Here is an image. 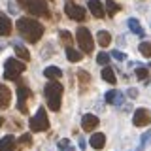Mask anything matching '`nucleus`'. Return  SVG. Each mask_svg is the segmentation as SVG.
I'll use <instances>...</instances> for the list:
<instances>
[{
    "label": "nucleus",
    "instance_id": "dca6fc26",
    "mask_svg": "<svg viewBox=\"0 0 151 151\" xmlns=\"http://www.w3.org/2000/svg\"><path fill=\"white\" fill-rule=\"evenodd\" d=\"M89 144H91V147H94V149H102L104 145H106V136H104L102 132H96V134L91 136Z\"/></svg>",
    "mask_w": 151,
    "mask_h": 151
},
{
    "label": "nucleus",
    "instance_id": "5701e85b",
    "mask_svg": "<svg viewBox=\"0 0 151 151\" xmlns=\"http://www.w3.org/2000/svg\"><path fill=\"white\" fill-rule=\"evenodd\" d=\"M102 79H104V81H108V83H111V85L117 81V78H115V74H113L111 66H104V68H102Z\"/></svg>",
    "mask_w": 151,
    "mask_h": 151
},
{
    "label": "nucleus",
    "instance_id": "393cba45",
    "mask_svg": "<svg viewBox=\"0 0 151 151\" xmlns=\"http://www.w3.org/2000/svg\"><path fill=\"white\" fill-rule=\"evenodd\" d=\"M136 78L140 79V81H149V66H138L136 68Z\"/></svg>",
    "mask_w": 151,
    "mask_h": 151
},
{
    "label": "nucleus",
    "instance_id": "c85d7f7f",
    "mask_svg": "<svg viewBox=\"0 0 151 151\" xmlns=\"http://www.w3.org/2000/svg\"><path fill=\"white\" fill-rule=\"evenodd\" d=\"M32 145V136L30 134H23L19 138V147H30Z\"/></svg>",
    "mask_w": 151,
    "mask_h": 151
},
{
    "label": "nucleus",
    "instance_id": "bb28decb",
    "mask_svg": "<svg viewBox=\"0 0 151 151\" xmlns=\"http://www.w3.org/2000/svg\"><path fill=\"white\" fill-rule=\"evenodd\" d=\"M57 147H59V151H76V149H74V145H72V142H70L68 138H63V140H59Z\"/></svg>",
    "mask_w": 151,
    "mask_h": 151
},
{
    "label": "nucleus",
    "instance_id": "9b49d317",
    "mask_svg": "<svg viewBox=\"0 0 151 151\" xmlns=\"http://www.w3.org/2000/svg\"><path fill=\"white\" fill-rule=\"evenodd\" d=\"M89 12L93 13V17L96 19H102L104 15H106V8H104V4L100 2V0H89Z\"/></svg>",
    "mask_w": 151,
    "mask_h": 151
},
{
    "label": "nucleus",
    "instance_id": "412c9836",
    "mask_svg": "<svg viewBox=\"0 0 151 151\" xmlns=\"http://www.w3.org/2000/svg\"><path fill=\"white\" fill-rule=\"evenodd\" d=\"M104 8H106V13H108L110 17H113V15H115V13L121 9L119 4H115V0H106V2H104Z\"/></svg>",
    "mask_w": 151,
    "mask_h": 151
},
{
    "label": "nucleus",
    "instance_id": "b1692460",
    "mask_svg": "<svg viewBox=\"0 0 151 151\" xmlns=\"http://www.w3.org/2000/svg\"><path fill=\"white\" fill-rule=\"evenodd\" d=\"M81 53H79V51H76L74 47H66V59L70 60V63H79V60H81Z\"/></svg>",
    "mask_w": 151,
    "mask_h": 151
},
{
    "label": "nucleus",
    "instance_id": "6ab92c4d",
    "mask_svg": "<svg viewBox=\"0 0 151 151\" xmlns=\"http://www.w3.org/2000/svg\"><path fill=\"white\" fill-rule=\"evenodd\" d=\"M78 78H79V89L85 91V89L89 87V83H91V76H89V72H85V70H79Z\"/></svg>",
    "mask_w": 151,
    "mask_h": 151
},
{
    "label": "nucleus",
    "instance_id": "a878e982",
    "mask_svg": "<svg viewBox=\"0 0 151 151\" xmlns=\"http://www.w3.org/2000/svg\"><path fill=\"white\" fill-rule=\"evenodd\" d=\"M59 38H60V42H63L64 47H72V32L60 30V32H59Z\"/></svg>",
    "mask_w": 151,
    "mask_h": 151
},
{
    "label": "nucleus",
    "instance_id": "aec40b11",
    "mask_svg": "<svg viewBox=\"0 0 151 151\" xmlns=\"http://www.w3.org/2000/svg\"><path fill=\"white\" fill-rule=\"evenodd\" d=\"M96 40H98V44H100L102 47H108V45L111 44V36H110V32H108V30H98Z\"/></svg>",
    "mask_w": 151,
    "mask_h": 151
},
{
    "label": "nucleus",
    "instance_id": "1a4fd4ad",
    "mask_svg": "<svg viewBox=\"0 0 151 151\" xmlns=\"http://www.w3.org/2000/svg\"><path fill=\"white\" fill-rule=\"evenodd\" d=\"M132 123H134L136 127H147L151 123L149 111L145 110V108H138V110L134 111V115H132Z\"/></svg>",
    "mask_w": 151,
    "mask_h": 151
},
{
    "label": "nucleus",
    "instance_id": "9d476101",
    "mask_svg": "<svg viewBox=\"0 0 151 151\" xmlns=\"http://www.w3.org/2000/svg\"><path fill=\"white\" fill-rule=\"evenodd\" d=\"M98 117L96 115H93V113H85V115L81 117V129L85 130V132H91V130H94L98 127Z\"/></svg>",
    "mask_w": 151,
    "mask_h": 151
},
{
    "label": "nucleus",
    "instance_id": "4be33fe9",
    "mask_svg": "<svg viewBox=\"0 0 151 151\" xmlns=\"http://www.w3.org/2000/svg\"><path fill=\"white\" fill-rule=\"evenodd\" d=\"M129 28L132 30V34H136V36H144L145 32H144V28H142V25L138 23V19H129Z\"/></svg>",
    "mask_w": 151,
    "mask_h": 151
},
{
    "label": "nucleus",
    "instance_id": "72a5a7b5",
    "mask_svg": "<svg viewBox=\"0 0 151 151\" xmlns=\"http://www.w3.org/2000/svg\"><path fill=\"white\" fill-rule=\"evenodd\" d=\"M4 125V119H2V117H0V127H2Z\"/></svg>",
    "mask_w": 151,
    "mask_h": 151
},
{
    "label": "nucleus",
    "instance_id": "f8f14e48",
    "mask_svg": "<svg viewBox=\"0 0 151 151\" xmlns=\"http://www.w3.org/2000/svg\"><path fill=\"white\" fill-rule=\"evenodd\" d=\"M12 34V19L4 12H0V36H9Z\"/></svg>",
    "mask_w": 151,
    "mask_h": 151
},
{
    "label": "nucleus",
    "instance_id": "f704fd0d",
    "mask_svg": "<svg viewBox=\"0 0 151 151\" xmlns=\"http://www.w3.org/2000/svg\"><path fill=\"white\" fill-rule=\"evenodd\" d=\"M4 49V44H0V51H2Z\"/></svg>",
    "mask_w": 151,
    "mask_h": 151
},
{
    "label": "nucleus",
    "instance_id": "a211bd4d",
    "mask_svg": "<svg viewBox=\"0 0 151 151\" xmlns=\"http://www.w3.org/2000/svg\"><path fill=\"white\" fill-rule=\"evenodd\" d=\"M44 76L47 79H59L60 76H63V70L57 68V66H47V68L44 70Z\"/></svg>",
    "mask_w": 151,
    "mask_h": 151
},
{
    "label": "nucleus",
    "instance_id": "0eeeda50",
    "mask_svg": "<svg viewBox=\"0 0 151 151\" xmlns=\"http://www.w3.org/2000/svg\"><path fill=\"white\" fill-rule=\"evenodd\" d=\"M28 100H30V89L19 81V87H17V110L21 113L28 111Z\"/></svg>",
    "mask_w": 151,
    "mask_h": 151
},
{
    "label": "nucleus",
    "instance_id": "20e7f679",
    "mask_svg": "<svg viewBox=\"0 0 151 151\" xmlns=\"http://www.w3.org/2000/svg\"><path fill=\"white\" fill-rule=\"evenodd\" d=\"M27 70V64L25 60H17V59H8L6 64H4V78L6 79H13L17 81L19 76Z\"/></svg>",
    "mask_w": 151,
    "mask_h": 151
},
{
    "label": "nucleus",
    "instance_id": "7ed1b4c3",
    "mask_svg": "<svg viewBox=\"0 0 151 151\" xmlns=\"http://www.w3.org/2000/svg\"><path fill=\"white\" fill-rule=\"evenodd\" d=\"M23 9H27L30 15L36 17H49V8L45 0H17Z\"/></svg>",
    "mask_w": 151,
    "mask_h": 151
},
{
    "label": "nucleus",
    "instance_id": "f03ea898",
    "mask_svg": "<svg viewBox=\"0 0 151 151\" xmlns=\"http://www.w3.org/2000/svg\"><path fill=\"white\" fill-rule=\"evenodd\" d=\"M63 85L57 79H51L49 83L44 87V94H45V102L49 106V110L59 111L60 110V102H63Z\"/></svg>",
    "mask_w": 151,
    "mask_h": 151
},
{
    "label": "nucleus",
    "instance_id": "6e6552de",
    "mask_svg": "<svg viewBox=\"0 0 151 151\" xmlns=\"http://www.w3.org/2000/svg\"><path fill=\"white\" fill-rule=\"evenodd\" d=\"M64 13L68 15L72 21H78V23H81L85 21V15H87V12H85V8L83 6H79V4H74V2H66V6H64Z\"/></svg>",
    "mask_w": 151,
    "mask_h": 151
},
{
    "label": "nucleus",
    "instance_id": "2eb2a0df",
    "mask_svg": "<svg viewBox=\"0 0 151 151\" xmlns=\"http://www.w3.org/2000/svg\"><path fill=\"white\" fill-rule=\"evenodd\" d=\"M106 102L113 106H123V93L119 91H108L106 93Z\"/></svg>",
    "mask_w": 151,
    "mask_h": 151
},
{
    "label": "nucleus",
    "instance_id": "f257e3e1",
    "mask_svg": "<svg viewBox=\"0 0 151 151\" xmlns=\"http://www.w3.org/2000/svg\"><path fill=\"white\" fill-rule=\"evenodd\" d=\"M15 27H17L19 34L25 38L27 42H30V44H36V42L42 38V34H44V27H42V23L36 21V19H30V17L17 19Z\"/></svg>",
    "mask_w": 151,
    "mask_h": 151
},
{
    "label": "nucleus",
    "instance_id": "473e14b6",
    "mask_svg": "<svg viewBox=\"0 0 151 151\" xmlns=\"http://www.w3.org/2000/svg\"><path fill=\"white\" fill-rule=\"evenodd\" d=\"M127 94H129V98H132V100H134L136 96H138V89H134V87H130L129 91H127Z\"/></svg>",
    "mask_w": 151,
    "mask_h": 151
},
{
    "label": "nucleus",
    "instance_id": "ddd939ff",
    "mask_svg": "<svg viewBox=\"0 0 151 151\" xmlns=\"http://www.w3.org/2000/svg\"><path fill=\"white\" fill-rule=\"evenodd\" d=\"M12 102V91L6 87V85L0 83V110H6Z\"/></svg>",
    "mask_w": 151,
    "mask_h": 151
},
{
    "label": "nucleus",
    "instance_id": "f3484780",
    "mask_svg": "<svg viewBox=\"0 0 151 151\" xmlns=\"http://www.w3.org/2000/svg\"><path fill=\"white\" fill-rule=\"evenodd\" d=\"M17 145H15V138L13 136H4L0 140V151H15Z\"/></svg>",
    "mask_w": 151,
    "mask_h": 151
},
{
    "label": "nucleus",
    "instance_id": "cd10ccee",
    "mask_svg": "<svg viewBox=\"0 0 151 151\" xmlns=\"http://www.w3.org/2000/svg\"><path fill=\"white\" fill-rule=\"evenodd\" d=\"M140 53L145 57V59H151V42H142L140 44Z\"/></svg>",
    "mask_w": 151,
    "mask_h": 151
},
{
    "label": "nucleus",
    "instance_id": "7c9ffc66",
    "mask_svg": "<svg viewBox=\"0 0 151 151\" xmlns=\"http://www.w3.org/2000/svg\"><path fill=\"white\" fill-rule=\"evenodd\" d=\"M149 142H151V130H147L145 134H142V145H140V149L144 147L145 144H149ZM140 149H138V151H140Z\"/></svg>",
    "mask_w": 151,
    "mask_h": 151
},
{
    "label": "nucleus",
    "instance_id": "39448f33",
    "mask_svg": "<svg viewBox=\"0 0 151 151\" xmlns=\"http://www.w3.org/2000/svg\"><path fill=\"white\" fill-rule=\"evenodd\" d=\"M76 38H78V44L79 47H81V51L83 53H93V49H94V40H93V34L89 32V28H85V27H79L78 30H76Z\"/></svg>",
    "mask_w": 151,
    "mask_h": 151
},
{
    "label": "nucleus",
    "instance_id": "423d86ee",
    "mask_svg": "<svg viewBox=\"0 0 151 151\" xmlns=\"http://www.w3.org/2000/svg\"><path fill=\"white\" fill-rule=\"evenodd\" d=\"M28 127H30L32 132H44V130L49 129V119H47V111L44 108H40V110L36 111V115L30 117Z\"/></svg>",
    "mask_w": 151,
    "mask_h": 151
},
{
    "label": "nucleus",
    "instance_id": "4468645a",
    "mask_svg": "<svg viewBox=\"0 0 151 151\" xmlns=\"http://www.w3.org/2000/svg\"><path fill=\"white\" fill-rule=\"evenodd\" d=\"M12 45H13V49H15V55L21 60H25V63H27V60H30V53H28V49L21 44V42H13Z\"/></svg>",
    "mask_w": 151,
    "mask_h": 151
},
{
    "label": "nucleus",
    "instance_id": "c756f323",
    "mask_svg": "<svg viewBox=\"0 0 151 151\" xmlns=\"http://www.w3.org/2000/svg\"><path fill=\"white\" fill-rule=\"evenodd\" d=\"M96 63L98 64H104V66H108V63H110V55H108V53H98L96 55Z\"/></svg>",
    "mask_w": 151,
    "mask_h": 151
},
{
    "label": "nucleus",
    "instance_id": "2f4dec72",
    "mask_svg": "<svg viewBox=\"0 0 151 151\" xmlns=\"http://www.w3.org/2000/svg\"><path fill=\"white\" fill-rule=\"evenodd\" d=\"M111 57H113V59H115V60H125L127 59V55L125 53H121V51H111Z\"/></svg>",
    "mask_w": 151,
    "mask_h": 151
}]
</instances>
